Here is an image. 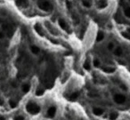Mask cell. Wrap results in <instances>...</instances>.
Masks as SVG:
<instances>
[{"mask_svg": "<svg viewBox=\"0 0 130 120\" xmlns=\"http://www.w3.org/2000/svg\"><path fill=\"white\" fill-rule=\"evenodd\" d=\"M25 110L28 114L32 116H36L39 114L41 111V107H40L37 102H35L33 100H29L26 105H25Z\"/></svg>", "mask_w": 130, "mask_h": 120, "instance_id": "obj_1", "label": "cell"}, {"mask_svg": "<svg viewBox=\"0 0 130 120\" xmlns=\"http://www.w3.org/2000/svg\"><path fill=\"white\" fill-rule=\"evenodd\" d=\"M37 7L39 10L45 12H52L54 11V5L49 0H38L37 1Z\"/></svg>", "mask_w": 130, "mask_h": 120, "instance_id": "obj_2", "label": "cell"}, {"mask_svg": "<svg viewBox=\"0 0 130 120\" xmlns=\"http://www.w3.org/2000/svg\"><path fill=\"white\" fill-rule=\"evenodd\" d=\"M112 100L113 102L116 103L117 105H124L127 102V96L124 93H115L112 96Z\"/></svg>", "mask_w": 130, "mask_h": 120, "instance_id": "obj_3", "label": "cell"}, {"mask_svg": "<svg viewBox=\"0 0 130 120\" xmlns=\"http://www.w3.org/2000/svg\"><path fill=\"white\" fill-rule=\"evenodd\" d=\"M58 25H59V27L61 28V30H64V31L70 32V30H71V28H70L68 22L65 20H63V19H61V18L58 20Z\"/></svg>", "mask_w": 130, "mask_h": 120, "instance_id": "obj_4", "label": "cell"}, {"mask_svg": "<svg viewBox=\"0 0 130 120\" xmlns=\"http://www.w3.org/2000/svg\"><path fill=\"white\" fill-rule=\"evenodd\" d=\"M15 4L19 8L26 9L30 6V1L29 0H15Z\"/></svg>", "mask_w": 130, "mask_h": 120, "instance_id": "obj_5", "label": "cell"}, {"mask_svg": "<svg viewBox=\"0 0 130 120\" xmlns=\"http://www.w3.org/2000/svg\"><path fill=\"white\" fill-rule=\"evenodd\" d=\"M56 113H57V109L55 106H51L47 110V115L50 118H54L55 117V115H56Z\"/></svg>", "mask_w": 130, "mask_h": 120, "instance_id": "obj_6", "label": "cell"}, {"mask_svg": "<svg viewBox=\"0 0 130 120\" xmlns=\"http://www.w3.org/2000/svg\"><path fill=\"white\" fill-rule=\"evenodd\" d=\"M108 0H98L97 3H96V7L99 10H103V9H105L108 6Z\"/></svg>", "mask_w": 130, "mask_h": 120, "instance_id": "obj_7", "label": "cell"}, {"mask_svg": "<svg viewBox=\"0 0 130 120\" xmlns=\"http://www.w3.org/2000/svg\"><path fill=\"white\" fill-rule=\"evenodd\" d=\"M92 113L96 117H102L104 115V109L100 107H94L92 109Z\"/></svg>", "mask_w": 130, "mask_h": 120, "instance_id": "obj_8", "label": "cell"}, {"mask_svg": "<svg viewBox=\"0 0 130 120\" xmlns=\"http://www.w3.org/2000/svg\"><path fill=\"white\" fill-rule=\"evenodd\" d=\"M34 30L37 32V35H39L40 37H43L44 36V29L42 27V25L40 23H35L34 24Z\"/></svg>", "mask_w": 130, "mask_h": 120, "instance_id": "obj_9", "label": "cell"}, {"mask_svg": "<svg viewBox=\"0 0 130 120\" xmlns=\"http://www.w3.org/2000/svg\"><path fill=\"white\" fill-rule=\"evenodd\" d=\"M105 38V34H104V32L100 30V31L97 32V34H96V37H95V42L96 43H101L102 41H103Z\"/></svg>", "mask_w": 130, "mask_h": 120, "instance_id": "obj_10", "label": "cell"}, {"mask_svg": "<svg viewBox=\"0 0 130 120\" xmlns=\"http://www.w3.org/2000/svg\"><path fill=\"white\" fill-rule=\"evenodd\" d=\"M112 52H113V54H114L116 57H121L123 55V54H124L123 48L121 46H116Z\"/></svg>", "mask_w": 130, "mask_h": 120, "instance_id": "obj_11", "label": "cell"}, {"mask_svg": "<svg viewBox=\"0 0 130 120\" xmlns=\"http://www.w3.org/2000/svg\"><path fill=\"white\" fill-rule=\"evenodd\" d=\"M30 52L33 55H38L40 53V48L36 44H32L30 46Z\"/></svg>", "mask_w": 130, "mask_h": 120, "instance_id": "obj_12", "label": "cell"}, {"mask_svg": "<svg viewBox=\"0 0 130 120\" xmlns=\"http://www.w3.org/2000/svg\"><path fill=\"white\" fill-rule=\"evenodd\" d=\"M102 70L103 72H105V73H108V74H112L114 73L116 71V69L114 67H110V66H106V67H103L102 68Z\"/></svg>", "mask_w": 130, "mask_h": 120, "instance_id": "obj_13", "label": "cell"}, {"mask_svg": "<svg viewBox=\"0 0 130 120\" xmlns=\"http://www.w3.org/2000/svg\"><path fill=\"white\" fill-rule=\"evenodd\" d=\"M21 89H22V92L24 93H27L30 92V85L29 83H23L21 86Z\"/></svg>", "mask_w": 130, "mask_h": 120, "instance_id": "obj_14", "label": "cell"}, {"mask_svg": "<svg viewBox=\"0 0 130 120\" xmlns=\"http://www.w3.org/2000/svg\"><path fill=\"white\" fill-rule=\"evenodd\" d=\"M81 5L83 6L84 8H86V9H89V8L92 7V2H91V0H82L81 1Z\"/></svg>", "mask_w": 130, "mask_h": 120, "instance_id": "obj_15", "label": "cell"}, {"mask_svg": "<svg viewBox=\"0 0 130 120\" xmlns=\"http://www.w3.org/2000/svg\"><path fill=\"white\" fill-rule=\"evenodd\" d=\"M83 68L86 71H90L91 70V68H92V63H91V61L89 60H86V61H84L83 63Z\"/></svg>", "mask_w": 130, "mask_h": 120, "instance_id": "obj_16", "label": "cell"}, {"mask_svg": "<svg viewBox=\"0 0 130 120\" xmlns=\"http://www.w3.org/2000/svg\"><path fill=\"white\" fill-rule=\"evenodd\" d=\"M118 114L117 111H111V112L109 114V119L110 120H117L118 118Z\"/></svg>", "mask_w": 130, "mask_h": 120, "instance_id": "obj_17", "label": "cell"}, {"mask_svg": "<svg viewBox=\"0 0 130 120\" xmlns=\"http://www.w3.org/2000/svg\"><path fill=\"white\" fill-rule=\"evenodd\" d=\"M123 14L125 16L126 18H128V19H130V5H128V6H126L124 8V10H123Z\"/></svg>", "mask_w": 130, "mask_h": 120, "instance_id": "obj_18", "label": "cell"}, {"mask_svg": "<svg viewBox=\"0 0 130 120\" xmlns=\"http://www.w3.org/2000/svg\"><path fill=\"white\" fill-rule=\"evenodd\" d=\"M92 64H93V66L95 67V68H101V65H102L101 61L99 59H97V58H95V59L93 60Z\"/></svg>", "mask_w": 130, "mask_h": 120, "instance_id": "obj_19", "label": "cell"}, {"mask_svg": "<svg viewBox=\"0 0 130 120\" xmlns=\"http://www.w3.org/2000/svg\"><path fill=\"white\" fill-rule=\"evenodd\" d=\"M8 104H9V106H10V108H12V109H15L18 106L17 101H16L15 100H12V99L9 100V101H8Z\"/></svg>", "mask_w": 130, "mask_h": 120, "instance_id": "obj_20", "label": "cell"}, {"mask_svg": "<svg viewBox=\"0 0 130 120\" xmlns=\"http://www.w3.org/2000/svg\"><path fill=\"white\" fill-rule=\"evenodd\" d=\"M115 47H116V45L113 42H110V43H108V44H107V50L110 52H112Z\"/></svg>", "mask_w": 130, "mask_h": 120, "instance_id": "obj_21", "label": "cell"}, {"mask_svg": "<svg viewBox=\"0 0 130 120\" xmlns=\"http://www.w3.org/2000/svg\"><path fill=\"white\" fill-rule=\"evenodd\" d=\"M121 35H122V37H124V38H126V39H128L130 41V32L125 30V31H123L122 33H121Z\"/></svg>", "mask_w": 130, "mask_h": 120, "instance_id": "obj_22", "label": "cell"}, {"mask_svg": "<svg viewBox=\"0 0 130 120\" xmlns=\"http://www.w3.org/2000/svg\"><path fill=\"white\" fill-rule=\"evenodd\" d=\"M79 96V92H75L71 95V100H76L78 97Z\"/></svg>", "mask_w": 130, "mask_h": 120, "instance_id": "obj_23", "label": "cell"}, {"mask_svg": "<svg viewBox=\"0 0 130 120\" xmlns=\"http://www.w3.org/2000/svg\"><path fill=\"white\" fill-rule=\"evenodd\" d=\"M119 88H120V90L124 91V92H127V91H128V86H126L125 84H123V83L119 85Z\"/></svg>", "mask_w": 130, "mask_h": 120, "instance_id": "obj_24", "label": "cell"}, {"mask_svg": "<svg viewBox=\"0 0 130 120\" xmlns=\"http://www.w3.org/2000/svg\"><path fill=\"white\" fill-rule=\"evenodd\" d=\"M12 120H25V118L22 115H17L15 116Z\"/></svg>", "mask_w": 130, "mask_h": 120, "instance_id": "obj_25", "label": "cell"}, {"mask_svg": "<svg viewBox=\"0 0 130 120\" xmlns=\"http://www.w3.org/2000/svg\"><path fill=\"white\" fill-rule=\"evenodd\" d=\"M36 94H37V96H41L44 94V91L41 90V89H37V92H36Z\"/></svg>", "mask_w": 130, "mask_h": 120, "instance_id": "obj_26", "label": "cell"}, {"mask_svg": "<svg viewBox=\"0 0 130 120\" xmlns=\"http://www.w3.org/2000/svg\"><path fill=\"white\" fill-rule=\"evenodd\" d=\"M5 37V33L4 30H0V40L1 39H4Z\"/></svg>", "mask_w": 130, "mask_h": 120, "instance_id": "obj_27", "label": "cell"}, {"mask_svg": "<svg viewBox=\"0 0 130 120\" xmlns=\"http://www.w3.org/2000/svg\"><path fill=\"white\" fill-rule=\"evenodd\" d=\"M4 103H5V100L2 97H0V106H3L4 105Z\"/></svg>", "mask_w": 130, "mask_h": 120, "instance_id": "obj_28", "label": "cell"}, {"mask_svg": "<svg viewBox=\"0 0 130 120\" xmlns=\"http://www.w3.org/2000/svg\"><path fill=\"white\" fill-rule=\"evenodd\" d=\"M12 86H13V87H17V83H16V82H12Z\"/></svg>", "mask_w": 130, "mask_h": 120, "instance_id": "obj_29", "label": "cell"}, {"mask_svg": "<svg viewBox=\"0 0 130 120\" xmlns=\"http://www.w3.org/2000/svg\"><path fill=\"white\" fill-rule=\"evenodd\" d=\"M0 120H5V117H4V116H2V115H0Z\"/></svg>", "mask_w": 130, "mask_h": 120, "instance_id": "obj_30", "label": "cell"}, {"mask_svg": "<svg viewBox=\"0 0 130 120\" xmlns=\"http://www.w3.org/2000/svg\"><path fill=\"white\" fill-rule=\"evenodd\" d=\"M0 24H3V20L0 18Z\"/></svg>", "mask_w": 130, "mask_h": 120, "instance_id": "obj_31", "label": "cell"}, {"mask_svg": "<svg viewBox=\"0 0 130 120\" xmlns=\"http://www.w3.org/2000/svg\"><path fill=\"white\" fill-rule=\"evenodd\" d=\"M79 120H84V119H79Z\"/></svg>", "mask_w": 130, "mask_h": 120, "instance_id": "obj_32", "label": "cell"}, {"mask_svg": "<svg viewBox=\"0 0 130 120\" xmlns=\"http://www.w3.org/2000/svg\"><path fill=\"white\" fill-rule=\"evenodd\" d=\"M128 2H130V0H128Z\"/></svg>", "mask_w": 130, "mask_h": 120, "instance_id": "obj_33", "label": "cell"}]
</instances>
